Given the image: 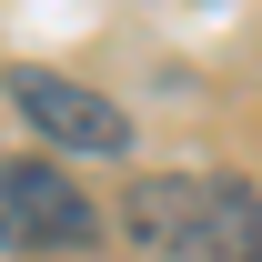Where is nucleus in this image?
<instances>
[{
  "mask_svg": "<svg viewBox=\"0 0 262 262\" xmlns=\"http://www.w3.org/2000/svg\"><path fill=\"white\" fill-rule=\"evenodd\" d=\"M121 232L151 262H262V192L232 171H151L121 192Z\"/></svg>",
  "mask_w": 262,
  "mask_h": 262,
  "instance_id": "1",
  "label": "nucleus"
},
{
  "mask_svg": "<svg viewBox=\"0 0 262 262\" xmlns=\"http://www.w3.org/2000/svg\"><path fill=\"white\" fill-rule=\"evenodd\" d=\"M10 111H20L40 141L91 151V162H121V151H131V111H121L111 91H91V81L51 71V61H20V71H10Z\"/></svg>",
  "mask_w": 262,
  "mask_h": 262,
  "instance_id": "3",
  "label": "nucleus"
},
{
  "mask_svg": "<svg viewBox=\"0 0 262 262\" xmlns=\"http://www.w3.org/2000/svg\"><path fill=\"white\" fill-rule=\"evenodd\" d=\"M101 242V202L61 162H0V252H81Z\"/></svg>",
  "mask_w": 262,
  "mask_h": 262,
  "instance_id": "2",
  "label": "nucleus"
}]
</instances>
